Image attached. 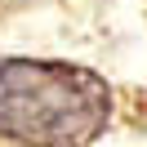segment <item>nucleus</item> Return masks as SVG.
<instances>
[{"label":"nucleus","mask_w":147,"mask_h":147,"mask_svg":"<svg viewBox=\"0 0 147 147\" xmlns=\"http://www.w3.org/2000/svg\"><path fill=\"white\" fill-rule=\"evenodd\" d=\"M111 94L94 71L45 58H0V138L22 147H89Z\"/></svg>","instance_id":"nucleus-1"}]
</instances>
